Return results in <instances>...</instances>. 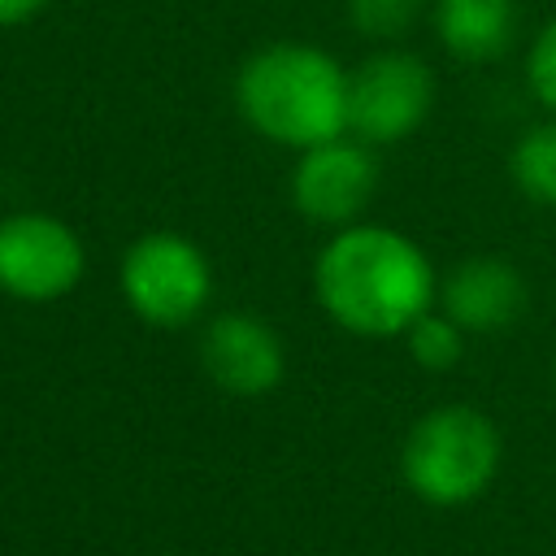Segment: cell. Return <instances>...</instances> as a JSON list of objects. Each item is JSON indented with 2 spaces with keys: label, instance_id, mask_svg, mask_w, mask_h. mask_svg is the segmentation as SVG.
<instances>
[{
  "label": "cell",
  "instance_id": "obj_14",
  "mask_svg": "<svg viewBox=\"0 0 556 556\" xmlns=\"http://www.w3.org/2000/svg\"><path fill=\"white\" fill-rule=\"evenodd\" d=\"M526 87L556 117V17L534 35V43L526 52Z\"/></svg>",
  "mask_w": 556,
  "mask_h": 556
},
{
  "label": "cell",
  "instance_id": "obj_6",
  "mask_svg": "<svg viewBox=\"0 0 556 556\" xmlns=\"http://www.w3.org/2000/svg\"><path fill=\"white\" fill-rule=\"evenodd\" d=\"M87 274V248L78 230L52 213L0 217V291L22 304H52L70 295Z\"/></svg>",
  "mask_w": 556,
  "mask_h": 556
},
{
  "label": "cell",
  "instance_id": "obj_8",
  "mask_svg": "<svg viewBox=\"0 0 556 556\" xmlns=\"http://www.w3.org/2000/svg\"><path fill=\"white\" fill-rule=\"evenodd\" d=\"M200 365L217 391L256 400L282 382L287 348L265 317L248 308H226L200 334Z\"/></svg>",
  "mask_w": 556,
  "mask_h": 556
},
{
  "label": "cell",
  "instance_id": "obj_2",
  "mask_svg": "<svg viewBox=\"0 0 556 556\" xmlns=\"http://www.w3.org/2000/svg\"><path fill=\"white\" fill-rule=\"evenodd\" d=\"M239 117L269 143L304 152L348 135V70L317 43H265L235 74Z\"/></svg>",
  "mask_w": 556,
  "mask_h": 556
},
{
  "label": "cell",
  "instance_id": "obj_5",
  "mask_svg": "<svg viewBox=\"0 0 556 556\" xmlns=\"http://www.w3.org/2000/svg\"><path fill=\"white\" fill-rule=\"evenodd\" d=\"M434 109V74L408 48H378L356 70H348V130L387 148L426 126Z\"/></svg>",
  "mask_w": 556,
  "mask_h": 556
},
{
  "label": "cell",
  "instance_id": "obj_10",
  "mask_svg": "<svg viewBox=\"0 0 556 556\" xmlns=\"http://www.w3.org/2000/svg\"><path fill=\"white\" fill-rule=\"evenodd\" d=\"M517 0H434V35L465 65L500 61L517 39Z\"/></svg>",
  "mask_w": 556,
  "mask_h": 556
},
{
  "label": "cell",
  "instance_id": "obj_13",
  "mask_svg": "<svg viewBox=\"0 0 556 556\" xmlns=\"http://www.w3.org/2000/svg\"><path fill=\"white\" fill-rule=\"evenodd\" d=\"M421 4L426 0H348V22L356 35L374 43H391L417 22Z\"/></svg>",
  "mask_w": 556,
  "mask_h": 556
},
{
  "label": "cell",
  "instance_id": "obj_9",
  "mask_svg": "<svg viewBox=\"0 0 556 556\" xmlns=\"http://www.w3.org/2000/svg\"><path fill=\"white\" fill-rule=\"evenodd\" d=\"M526 278L504 256H469L439 278V308L465 334H495L508 330L526 313Z\"/></svg>",
  "mask_w": 556,
  "mask_h": 556
},
{
  "label": "cell",
  "instance_id": "obj_7",
  "mask_svg": "<svg viewBox=\"0 0 556 556\" xmlns=\"http://www.w3.org/2000/svg\"><path fill=\"white\" fill-rule=\"evenodd\" d=\"M378 191V156L361 139H326L304 148L291 169V204L313 226H356Z\"/></svg>",
  "mask_w": 556,
  "mask_h": 556
},
{
  "label": "cell",
  "instance_id": "obj_4",
  "mask_svg": "<svg viewBox=\"0 0 556 556\" xmlns=\"http://www.w3.org/2000/svg\"><path fill=\"white\" fill-rule=\"evenodd\" d=\"M117 291L139 321L182 330L213 300V265L195 239L178 230H148L122 252Z\"/></svg>",
  "mask_w": 556,
  "mask_h": 556
},
{
  "label": "cell",
  "instance_id": "obj_3",
  "mask_svg": "<svg viewBox=\"0 0 556 556\" xmlns=\"http://www.w3.org/2000/svg\"><path fill=\"white\" fill-rule=\"evenodd\" d=\"M500 460L504 439L495 421L469 404H443L421 413L400 447L404 486L434 508L473 504L495 482Z\"/></svg>",
  "mask_w": 556,
  "mask_h": 556
},
{
  "label": "cell",
  "instance_id": "obj_12",
  "mask_svg": "<svg viewBox=\"0 0 556 556\" xmlns=\"http://www.w3.org/2000/svg\"><path fill=\"white\" fill-rule=\"evenodd\" d=\"M404 339H408V356H413L421 369H430V374H443V369L460 365V356H465V330H460L443 308L421 313V317L404 330Z\"/></svg>",
  "mask_w": 556,
  "mask_h": 556
},
{
  "label": "cell",
  "instance_id": "obj_11",
  "mask_svg": "<svg viewBox=\"0 0 556 556\" xmlns=\"http://www.w3.org/2000/svg\"><path fill=\"white\" fill-rule=\"evenodd\" d=\"M508 178L530 204L556 208V117L517 135L508 152Z\"/></svg>",
  "mask_w": 556,
  "mask_h": 556
},
{
  "label": "cell",
  "instance_id": "obj_15",
  "mask_svg": "<svg viewBox=\"0 0 556 556\" xmlns=\"http://www.w3.org/2000/svg\"><path fill=\"white\" fill-rule=\"evenodd\" d=\"M52 0H0V30L9 26H26L30 17H39Z\"/></svg>",
  "mask_w": 556,
  "mask_h": 556
},
{
  "label": "cell",
  "instance_id": "obj_1",
  "mask_svg": "<svg viewBox=\"0 0 556 556\" xmlns=\"http://www.w3.org/2000/svg\"><path fill=\"white\" fill-rule=\"evenodd\" d=\"M313 295L321 313L361 339H395L439 300L430 256L400 230L356 222L313 261Z\"/></svg>",
  "mask_w": 556,
  "mask_h": 556
}]
</instances>
